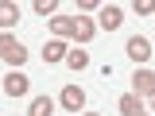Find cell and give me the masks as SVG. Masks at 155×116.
Instances as JSON below:
<instances>
[{"mask_svg": "<svg viewBox=\"0 0 155 116\" xmlns=\"http://www.w3.org/2000/svg\"><path fill=\"white\" fill-rule=\"evenodd\" d=\"M0 58H4L12 70H19V66L27 62V50H23V43H19L16 35H8V31H4V35H0Z\"/></svg>", "mask_w": 155, "mask_h": 116, "instance_id": "cell-1", "label": "cell"}, {"mask_svg": "<svg viewBox=\"0 0 155 116\" xmlns=\"http://www.w3.org/2000/svg\"><path fill=\"white\" fill-rule=\"evenodd\" d=\"M8 97H27V89H31V77L27 74H19V70H12V74L4 77V85H0Z\"/></svg>", "mask_w": 155, "mask_h": 116, "instance_id": "cell-2", "label": "cell"}, {"mask_svg": "<svg viewBox=\"0 0 155 116\" xmlns=\"http://www.w3.org/2000/svg\"><path fill=\"white\" fill-rule=\"evenodd\" d=\"M132 93L136 97H155V74H151V70L140 66V70L132 74Z\"/></svg>", "mask_w": 155, "mask_h": 116, "instance_id": "cell-3", "label": "cell"}, {"mask_svg": "<svg viewBox=\"0 0 155 116\" xmlns=\"http://www.w3.org/2000/svg\"><path fill=\"white\" fill-rule=\"evenodd\" d=\"M58 101H62L66 112H81V108H85V89H81V85H66Z\"/></svg>", "mask_w": 155, "mask_h": 116, "instance_id": "cell-4", "label": "cell"}, {"mask_svg": "<svg viewBox=\"0 0 155 116\" xmlns=\"http://www.w3.org/2000/svg\"><path fill=\"white\" fill-rule=\"evenodd\" d=\"M120 23H124V8H120V4H105V8H101V16H97V27L116 31Z\"/></svg>", "mask_w": 155, "mask_h": 116, "instance_id": "cell-5", "label": "cell"}, {"mask_svg": "<svg viewBox=\"0 0 155 116\" xmlns=\"http://www.w3.org/2000/svg\"><path fill=\"white\" fill-rule=\"evenodd\" d=\"M124 50H128V58H132V62H143L147 54H155V50H151V43H147L143 35H132L128 43H124Z\"/></svg>", "mask_w": 155, "mask_h": 116, "instance_id": "cell-6", "label": "cell"}, {"mask_svg": "<svg viewBox=\"0 0 155 116\" xmlns=\"http://www.w3.org/2000/svg\"><path fill=\"white\" fill-rule=\"evenodd\" d=\"M70 54V47L62 43V39H47V47H43V62H66Z\"/></svg>", "mask_w": 155, "mask_h": 116, "instance_id": "cell-7", "label": "cell"}, {"mask_svg": "<svg viewBox=\"0 0 155 116\" xmlns=\"http://www.w3.org/2000/svg\"><path fill=\"white\" fill-rule=\"evenodd\" d=\"M93 35H97V23H93V19L74 16V39H78V43H89Z\"/></svg>", "mask_w": 155, "mask_h": 116, "instance_id": "cell-8", "label": "cell"}, {"mask_svg": "<svg viewBox=\"0 0 155 116\" xmlns=\"http://www.w3.org/2000/svg\"><path fill=\"white\" fill-rule=\"evenodd\" d=\"M51 31H54V39H74V16H54Z\"/></svg>", "mask_w": 155, "mask_h": 116, "instance_id": "cell-9", "label": "cell"}, {"mask_svg": "<svg viewBox=\"0 0 155 116\" xmlns=\"http://www.w3.org/2000/svg\"><path fill=\"white\" fill-rule=\"evenodd\" d=\"M16 19H19V4L0 0V27H16Z\"/></svg>", "mask_w": 155, "mask_h": 116, "instance_id": "cell-10", "label": "cell"}, {"mask_svg": "<svg viewBox=\"0 0 155 116\" xmlns=\"http://www.w3.org/2000/svg\"><path fill=\"white\" fill-rule=\"evenodd\" d=\"M27 116H54V101L51 97H35L27 105Z\"/></svg>", "mask_w": 155, "mask_h": 116, "instance_id": "cell-11", "label": "cell"}, {"mask_svg": "<svg viewBox=\"0 0 155 116\" xmlns=\"http://www.w3.org/2000/svg\"><path fill=\"white\" fill-rule=\"evenodd\" d=\"M116 108H120L124 116H140V112H143V105H140V97H136V93H124L120 101H116Z\"/></svg>", "mask_w": 155, "mask_h": 116, "instance_id": "cell-12", "label": "cell"}, {"mask_svg": "<svg viewBox=\"0 0 155 116\" xmlns=\"http://www.w3.org/2000/svg\"><path fill=\"white\" fill-rule=\"evenodd\" d=\"M66 66L81 74V70H89V54H85V50H70V54H66Z\"/></svg>", "mask_w": 155, "mask_h": 116, "instance_id": "cell-13", "label": "cell"}, {"mask_svg": "<svg viewBox=\"0 0 155 116\" xmlns=\"http://www.w3.org/2000/svg\"><path fill=\"white\" fill-rule=\"evenodd\" d=\"M35 16H54V0H35Z\"/></svg>", "mask_w": 155, "mask_h": 116, "instance_id": "cell-14", "label": "cell"}, {"mask_svg": "<svg viewBox=\"0 0 155 116\" xmlns=\"http://www.w3.org/2000/svg\"><path fill=\"white\" fill-rule=\"evenodd\" d=\"M136 16H155V0H136Z\"/></svg>", "mask_w": 155, "mask_h": 116, "instance_id": "cell-15", "label": "cell"}, {"mask_svg": "<svg viewBox=\"0 0 155 116\" xmlns=\"http://www.w3.org/2000/svg\"><path fill=\"white\" fill-rule=\"evenodd\" d=\"M147 101H151V116H155V97H147Z\"/></svg>", "mask_w": 155, "mask_h": 116, "instance_id": "cell-16", "label": "cell"}, {"mask_svg": "<svg viewBox=\"0 0 155 116\" xmlns=\"http://www.w3.org/2000/svg\"><path fill=\"white\" fill-rule=\"evenodd\" d=\"M81 116H101V112H81Z\"/></svg>", "mask_w": 155, "mask_h": 116, "instance_id": "cell-17", "label": "cell"}, {"mask_svg": "<svg viewBox=\"0 0 155 116\" xmlns=\"http://www.w3.org/2000/svg\"><path fill=\"white\" fill-rule=\"evenodd\" d=\"M140 116H151V112H140Z\"/></svg>", "mask_w": 155, "mask_h": 116, "instance_id": "cell-18", "label": "cell"}]
</instances>
